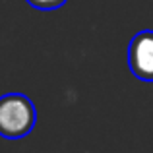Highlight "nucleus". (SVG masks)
I'll use <instances>...</instances> for the list:
<instances>
[{"instance_id": "f257e3e1", "label": "nucleus", "mask_w": 153, "mask_h": 153, "mask_svg": "<svg viewBox=\"0 0 153 153\" xmlns=\"http://www.w3.org/2000/svg\"><path fill=\"white\" fill-rule=\"evenodd\" d=\"M37 111L29 97L8 93L0 97V136L6 140H22L33 130Z\"/></svg>"}, {"instance_id": "f03ea898", "label": "nucleus", "mask_w": 153, "mask_h": 153, "mask_svg": "<svg viewBox=\"0 0 153 153\" xmlns=\"http://www.w3.org/2000/svg\"><path fill=\"white\" fill-rule=\"evenodd\" d=\"M128 66L142 82H153V31L143 29L128 45Z\"/></svg>"}, {"instance_id": "7ed1b4c3", "label": "nucleus", "mask_w": 153, "mask_h": 153, "mask_svg": "<svg viewBox=\"0 0 153 153\" xmlns=\"http://www.w3.org/2000/svg\"><path fill=\"white\" fill-rule=\"evenodd\" d=\"M27 2L37 10H54V8L64 6L68 0H27Z\"/></svg>"}]
</instances>
